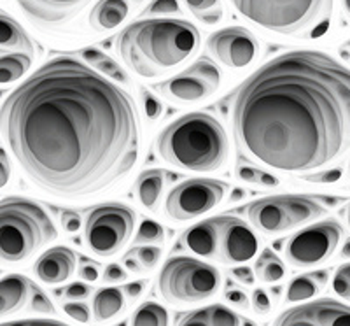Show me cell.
<instances>
[{"label":"cell","instance_id":"c3c4849f","mask_svg":"<svg viewBox=\"0 0 350 326\" xmlns=\"http://www.w3.org/2000/svg\"><path fill=\"white\" fill-rule=\"evenodd\" d=\"M148 286V281H135L123 288V294H126L130 300H137L144 293V288Z\"/></svg>","mask_w":350,"mask_h":326},{"label":"cell","instance_id":"2e32d148","mask_svg":"<svg viewBox=\"0 0 350 326\" xmlns=\"http://www.w3.org/2000/svg\"><path fill=\"white\" fill-rule=\"evenodd\" d=\"M21 11L37 25L56 28L67 25L92 0H16Z\"/></svg>","mask_w":350,"mask_h":326},{"label":"cell","instance_id":"ba28073f","mask_svg":"<svg viewBox=\"0 0 350 326\" xmlns=\"http://www.w3.org/2000/svg\"><path fill=\"white\" fill-rule=\"evenodd\" d=\"M221 288L214 265L189 256H174L158 275V291L170 303H196L211 299Z\"/></svg>","mask_w":350,"mask_h":326},{"label":"cell","instance_id":"d590c367","mask_svg":"<svg viewBox=\"0 0 350 326\" xmlns=\"http://www.w3.org/2000/svg\"><path fill=\"white\" fill-rule=\"evenodd\" d=\"M64 310L67 312V316H70L72 319H76L79 323H88L92 319V310L84 302L79 300H70V302L64 303Z\"/></svg>","mask_w":350,"mask_h":326},{"label":"cell","instance_id":"7bdbcfd3","mask_svg":"<svg viewBox=\"0 0 350 326\" xmlns=\"http://www.w3.org/2000/svg\"><path fill=\"white\" fill-rule=\"evenodd\" d=\"M62 227L67 234H76L81 228V216L74 211L62 212Z\"/></svg>","mask_w":350,"mask_h":326},{"label":"cell","instance_id":"83f0119b","mask_svg":"<svg viewBox=\"0 0 350 326\" xmlns=\"http://www.w3.org/2000/svg\"><path fill=\"white\" fill-rule=\"evenodd\" d=\"M189 11L205 25H215L223 20L224 11L221 0H184Z\"/></svg>","mask_w":350,"mask_h":326},{"label":"cell","instance_id":"30bf717a","mask_svg":"<svg viewBox=\"0 0 350 326\" xmlns=\"http://www.w3.org/2000/svg\"><path fill=\"white\" fill-rule=\"evenodd\" d=\"M137 216L123 203H104L90 212L84 225V246L100 258L118 255L135 231Z\"/></svg>","mask_w":350,"mask_h":326},{"label":"cell","instance_id":"8992f818","mask_svg":"<svg viewBox=\"0 0 350 326\" xmlns=\"http://www.w3.org/2000/svg\"><path fill=\"white\" fill-rule=\"evenodd\" d=\"M183 244L195 255L223 265L249 262L259 249V240L251 227L226 214L203 219L184 231Z\"/></svg>","mask_w":350,"mask_h":326},{"label":"cell","instance_id":"7a4b0ae2","mask_svg":"<svg viewBox=\"0 0 350 326\" xmlns=\"http://www.w3.org/2000/svg\"><path fill=\"white\" fill-rule=\"evenodd\" d=\"M350 74L323 51H289L249 76L233 103L237 146L282 172L334 162L349 144Z\"/></svg>","mask_w":350,"mask_h":326},{"label":"cell","instance_id":"4fadbf2b","mask_svg":"<svg viewBox=\"0 0 350 326\" xmlns=\"http://www.w3.org/2000/svg\"><path fill=\"white\" fill-rule=\"evenodd\" d=\"M221 86V72L207 56H202L184 72L163 83L156 84V90L175 102H196L214 95Z\"/></svg>","mask_w":350,"mask_h":326},{"label":"cell","instance_id":"9f6ffc18","mask_svg":"<svg viewBox=\"0 0 350 326\" xmlns=\"http://www.w3.org/2000/svg\"><path fill=\"white\" fill-rule=\"evenodd\" d=\"M0 55H2V51H0Z\"/></svg>","mask_w":350,"mask_h":326},{"label":"cell","instance_id":"9c48e42d","mask_svg":"<svg viewBox=\"0 0 350 326\" xmlns=\"http://www.w3.org/2000/svg\"><path fill=\"white\" fill-rule=\"evenodd\" d=\"M326 214L323 199L306 195H275L259 199L247 207L252 227L267 235L295 230Z\"/></svg>","mask_w":350,"mask_h":326},{"label":"cell","instance_id":"d6a6232c","mask_svg":"<svg viewBox=\"0 0 350 326\" xmlns=\"http://www.w3.org/2000/svg\"><path fill=\"white\" fill-rule=\"evenodd\" d=\"M95 67L98 68L100 72H104L105 76L112 77V79H116V81H120L121 84H128V76L124 74L123 68L116 64L112 58H109L107 55L102 56V58H100V60L95 64Z\"/></svg>","mask_w":350,"mask_h":326},{"label":"cell","instance_id":"ab89813d","mask_svg":"<svg viewBox=\"0 0 350 326\" xmlns=\"http://www.w3.org/2000/svg\"><path fill=\"white\" fill-rule=\"evenodd\" d=\"M93 288L84 283H74L65 288V299L68 300H84L92 294Z\"/></svg>","mask_w":350,"mask_h":326},{"label":"cell","instance_id":"52a82bcc","mask_svg":"<svg viewBox=\"0 0 350 326\" xmlns=\"http://www.w3.org/2000/svg\"><path fill=\"white\" fill-rule=\"evenodd\" d=\"M233 8L265 30L280 36H299L326 25L333 0H230Z\"/></svg>","mask_w":350,"mask_h":326},{"label":"cell","instance_id":"f5cc1de1","mask_svg":"<svg viewBox=\"0 0 350 326\" xmlns=\"http://www.w3.org/2000/svg\"><path fill=\"white\" fill-rule=\"evenodd\" d=\"M280 291H282V288H279V286H275L273 290H271V294H273V299L277 300L279 299V294H280Z\"/></svg>","mask_w":350,"mask_h":326},{"label":"cell","instance_id":"8d00e7d4","mask_svg":"<svg viewBox=\"0 0 350 326\" xmlns=\"http://www.w3.org/2000/svg\"><path fill=\"white\" fill-rule=\"evenodd\" d=\"M342 168H333V171H326V172H317V174H306L303 175V179L308 181V183H321V184H327V183H336V181L342 177Z\"/></svg>","mask_w":350,"mask_h":326},{"label":"cell","instance_id":"277c9868","mask_svg":"<svg viewBox=\"0 0 350 326\" xmlns=\"http://www.w3.org/2000/svg\"><path fill=\"white\" fill-rule=\"evenodd\" d=\"M156 147L165 162L189 172L219 171L230 151L223 125L205 112H189L168 125Z\"/></svg>","mask_w":350,"mask_h":326},{"label":"cell","instance_id":"3957f363","mask_svg":"<svg viewBox=\"0 0 350 326\" xmlns=\"http://www.w3.org/2000/svg\"><path fill=\"white\" fill-rule=\"evenodd\" d=\"M200 46L198 28L186 20L152 18L128 25L118 53L139 76L154 79L191 58Z\"/></svg>","mask_w":350,"mask_h":326},{"label":"cell","instance_id":"d6986e66","mask_svg":"<svg viewBox=\"0 0 350 326\" xmlns=\"http://www.w3.org/2000/svg\"><path fill=\"white\" fill-rule=\"evenodd\" d=\"M130 4L126 0H98L90 14V25L96 32H109L126 20Z\"/></svg>","mask_w":350,"mask_h":326},{"label":"cell","instance_id":"ac0fdd59","mask_svg":"<svg viewBox=\"0 0 350 326\" xmlns=\"http://www.w3.org/2000/svg\"><path fill=\"white\" fill-rule=\"evenodd\" d=\"M32 283L25 275L11 274L0 279V318L14 314L27 305Z\"/></svg>","mask_w":350,"mask_h":326},{"label":"cell","instance_id":"5bb4252c","mask_svg":"<svg viewBox=\"0 0 350 326\" xmlns=\"http://www.w3.org/2000/svg\"><path fill=\"white\" fill-rule=\"evenodd\" d=\"M207 48L226 67L243 68L254 62L258 40L247 28L230 27L212 34L207 40Z\"/></svg>","mask_w":350,"mask_h":326},{"label":"cell","instance_id":"4316f807","mask_svg":"<svg viewBox=\"0 0 350 326\" xmlns=\"http://www.w3.org/2000/svg\"><path fill=\"white\" fill-rule=\"evenodd\" d=\"M131 326H168V312L154 302H146L133 312Z\"/></svg>","mask_w":350,"mask_h":326},{"label":"cell","instance_id":"e575fe53","mask_svg":"<svg viewBox=\"0 0 350 326\" xmlns=\"http://www.w3.org/2000/svg\"><path fill=\"white\" fill-rule=\"evenodd\" d=\"M140 95H142V103H144V111H146V114H148V118L151 121H156L159 118V116L163 114V105H161V102H159L158 99H156L154 95H152L151 92H148V90H140Z\"/></svg>","mask_w":350,"mask_h":326},{"label":"cell","instance_id":"f1b7e54d","mask_svg":"<svg viewBox=\"0 0 350 326\" xmlns=\"http://www.w3.org/2000/svg\"><path fill=\"white\" fill-rule=\"evenodd\" d=\"M135 244H151V246H163L165 244V230L163 227L151 219H144L140 223L139 231L135 235Z\"/></svg>","mask_w":350,"mask_h":326},{"label":"cell","instance_id":"ffe728a7","mask_svg":"<svg viewBox=\"0 0 350 326\" xmlns=\"http://www.w3.org/2000/svg\"><path fill=\"white\" fill-rule=\"evenodd\" d=\"M175 326H240V318L224 305H208L184 314Z\"/></svg>","mask_w":350,"mask_h":326},{"label":"cell","instance_id":"44dd1931","mask_svg":"<svg viewBox=\"0 0 350 326\" xmlns=\"http://www.w3.org/2000/svg\"><path fill=\"white\" fill-rule=\"evenodd\" d=\"M165 188V177L163 172L158 171V168H151V171H146L137 177L135 186V197L140 203H142L148 211L156 212L158 211L159 200H161V193H163Z\"/></svg>","mask_w":350,"mask_h":326},{"label":"cell","instance_id":"836d02e7","mask_svg":"<svg viewBox=\"0 0 350 326\" xmlns=\"http://www.w3.org/2000/svg\"><path fill=\"white\" fill-rule=\"evenodd\" d=\"M30 294H32V299H30V309H32L33 312H39V314H55V305H53L51 300L46 297L44 291H40L39 288L32 284Z\"/></svg>","mask_w":350,"mask_h":326},{"label":"cell","instance_id":"e0dca14e","mask_svg":"<svg viewBox=\"0 0 350 326\" xmlns=\"http://www.w3.org/2000/svg\"><path fill=\"white\" fill-rule=\"evenodd\" d=\"M76 253L65 246L48 249L37 260L36 274L46 284H60L70 279L76 272Z\"/></svg>","mask_w":350,"mask_h":326},{"label":"cell","instance_id":"816d5d0a","mask_svg":"<svg viewBox=\"0 0 350 326\" xmlns=\"http://www.w3.org/2000/svg\"><path fill=\"white\" fill-rule=\"evenodd\" d=\"M243 195H245V193H243V190H240V188H237L235 193L231 195V202H235V200H240Z\"/></svg>","mask_w":350,"mask_h":326},{"label":"cell","instance_id":"681fc988","mask_svg":"<svg viewBox=\"0 0 350 326\" xmlns=\"http://www.w3.org/2000/svg\"><path fill=\"white\" fill-rule=\"evenodd\" d=\"M79 55L88 65H95L96 62H98L100 58L105 55V53H102L100 49H96V48H84V49H81Z\"/></svg>","mask_w":350,"mask_h":326},{"label":"cell","instance_id":"f35d334b","mask_svg":"<svg viewBox=\"0 0 350 326\" xmlns=\"http://www.w3.org/2000/svg\"><path fill=\"white\" fill-rule=\"evenodd\" d=\"M179 12V2L177 0H152L148 8V14H170Z\"/></svg>","mask_w":350,"mask_h":326},{"label":"cell","instance_id":"74e56055","mask_svg":"<svg viewBox=\"0 0 350 326\" xmlns=\"http://www.w3.org/2000/svg\"><path fill=\"white\" fill-rule=\"evenodd\" d=\"M252 307H254L256 314L259 316H267L268 312L271 310V302L270 299H268L267 291L261 290V288H258V290H254V293H252Z\"/></svg>","mask_w":350,"mask_h":326},{"label":"cell","instance_id":"484cf974","mask_svg":"<svg viewBox=\"0 0 350 326\" xmlns=\"http://www.w3.org/2000/svg\"><path fill=\"white\" fill-rule=\"evenodd\" d=\"M254 272V277H258L262 283H277L286 275V265L273 251L265 249L256 260Z\"/></svg>","mask_w":350,"mask_h":326},{"label":"cell","instance_id":"d4e9b609","mask_svg":"<svg viewBox=\"0 0 350 326\" xmlns=\"http://www.w3.org/2000/svg\"><path fill=\"white\" fill-rule=\"evenodd\" d=\"M32 65V56L28 53H9L0 55V84H9L21 79Z\"/></svg>","mask_w":350,"mask_h":326},{"label":"cell","instance_id":"f6af8a7d","mask_svg":"<svg viewBox=\"0 0 350 326\" xmlns=\"http://www.w3.org/2000/svg\"><path fill=\"white\" fill-rule=\"evenodd\" d=\"M104 279L107 283H121V281L126 279V271L118 263H111L104 271Z\"/></svg>","mask_w":350,"mask_h":326},{"label":"cell","instance_id":"f546056e","mask_svg":"<svg viewBox=\"0 0 350 326\" xmlns=\"http://www.w3.org/2000/svg\"><path fill=\"white\" fill-rule=\"evenodd\" d=\"M237 175H239V179L245 181V183L251 184H261V186H279L280 181L277 175L268 174L265 171H259L256 167H249V165H239L237 167Z\"/></svg>","mask_w":350,"mask_h":326},{"label":"cell","instance_id":"1f68e13d","mask_svg":"<svg viewBox=\"0 0 350 326\" xmlns=\"http://www.w3.org/2000/svg\"><path fill=\"white\" fill-rule=\"evenodd\" d=\"M333 290L334 293L340 294L343 300L350 299V266L349 263H343L338 266V271L333 277Z\"/></svg>","mask_w":350,"mask_h":326},{"label":"cell","instance_id":"ee69618b","mask_svg":"<svg viewBox=\"0 0 350 326\" xmlns=\"http://www.w3.org/2000/svg\"><path fill=\"white\" fill-rule=\"evenodd\" d=\"M0 326H68L65 323L55 321V319H23V321L2 323Z\"/></svg>","mask_w":350,"mask_h":326},{"label":"cell","instance_id":"cb8c5ba5","mask_svg":"<svg viewBox=\"0 0 350 326\" xmlns=\"http://www.w3.org/2000/svg\"><path fill=\"white\" fill-rule=\"evenodd\" d=\"M5 49H16L30 55V51H33V44L16 21L0 12V51L4 53Z\"/></svg>","mask_w":350,"mask_h":326},{"label":"cell","instance_id":"11a10c76","mask_svg":"<svg viewBox=\"0 0 350 326\" xmlns=\"http://www.w3.org/2000/svg\"><path fill=\"white\" fill-rule=\"evenodd\" d=\"M133 2H142V0H133Z\"/></svg>","mask_w":350,"mask_h":326},{"label":"cell","instance_id":"9a60e30c","mask_svg":"<svg viewBox=\"0 0 350 326\" xmlns=\"http://www.w3.org/2000/svg\"><path fill=\"white\" fill-rule=\"evenodd\" d=\"M273 326H350V310L333 299L315 300L284 310Z\"/></svg>","mask_w":350,"mask_h":326},{"label":"cell","instance_id":"7402d4cb","mask_svg":"<svg viewBox=\"0 0 350 326\" xmlns=\"http://www.w3.org/2000/svg\"><path fill=\"white\" fill-rule=\"evenodd\" d=\"M327 279H329L327 271H315L298 275L287 286L286 300L289 303H298L314 299L315 294H319L324 290V286L327 284Z\"/></svg>","mask_w":350,"mask_h":326},{"label":"cell","instance_id":"7c38bea8","mask_svg":"<svg viewBox=\"0 0 350 326\" xmlns=\"http://www.w3.org/2000/svg\"><path fill=\"white\" fill-rule=\"evenodd\" d=\"M226 191L223 181L187 179L168 193L165 211L168 218L179 223L193 221L223 202Z\"/></svg>","mask_w":350,"mask_h":326},{"label":"cell","instance_id":"8fae6325","mask_svg":"<svg viewBox=\"0 0 350 326\" xmlns=\"http://www.w3.org/2000/svg\"><path fill=\"white\" fill-rule=\"evenodd\" d=\"M343 228L338 221L327 219L298 231L287 240L284 255L295 268H308L331 258L342 240Z\"/></svg>","mask_w":350,"mask_h":326},{"label":"cell","instance_id":"f907efd6","mask_svg":"<svg viewBox=\"0 0 350 326\" xmlns=\"http://www.w3.org/2000/svg\"><path fill=\"white\" fill-rule=\"evenodd\" d=\"M124 265H126V268L130 272H135V274L142 272V266L139 265V262L135 260V256L131 255V251L126 255V258H124Z\"/></svg>","mask_w":350,"mask_h":326},{"label":"cell","instance_id":"603a6c76","mask_svg":"<svg viewBox=\"0 0 350 326\" xmlns=\"http://www.w3.org/2000/svg\"><path fill=\"white\" fill-rule=\"evenodd\" d=\"M126 309V299L120 288H102L93 297V316L98 323L120 318Z\"/></svg>","mask_w":350,"mask_h":326},{"label":"cell","instance_id":"4dcf8cb0","mask_svg":"<svg viewBox=\"0 0 350 326\" xmlns=\"http://www.w3.org/2000/svg\"><path fill=\"white\" fill-rule=\"evenodd\" d=\"M131 255L135 256V260L139 262V265L146 271H152L156 265H158L159 258H161V247L159 246H151V244H144L139 246L137 249L131 251Z\"/></svg>","mask_w":350,"mask_h":326},{"label":"cell","instance_id":"6da1fadb","mask_svg":"<svg viewBox=\"0 0 350 326\" xmlns=\"http://www.w3.org/2000/svg\"><path fill=\"white\" fill-rule=\"evenodd\" d=\"M0 131L30 181L64 199L114 186L140 153L135 102L70 55L51 58L9 93Z\"/></svg>","mask_w":350,"mask_h":326},{"label":"cell","instance_id":"b9f144b4","mask_svg":"<svg viewBox=\"0 0 350 326\" xmlns=\"http://www.w3.org/2000/svg\"><path fill=\"white\" fill-rule=\"evenodd\" d=\"M226 300L231 303V305L239 307V309H243L247 310L249 307H251V303H249V299H247V294L243 293L242 290H239V288H230V290H226Z\"/></svg>","mask_w":350,"mask_h":326},{"label":"cell","instance_id":"7dc6e473","mask_svg":"<svg viewBox=\"0 0 350 326\" xmlns=\"http://www.w3.org/2000/svg\"><path fill=\"white\" fill-rule=\"evenodd\" d=\"M231 274H233V277H235L239 283L245 284V286H252V284H254V281H256L254 272H252L251 268H249V266H245V265L233 268V272H231Z\"/></svg>","mask_w":350,"mask_h":326},{"label":"cell","instance_id":"60d3db41","mask_svg":"<svg viewBox=\"0 0 350 326\" xmlns=\"http://www.w3.org/2000/svg\"><path fill=\"white\" fill-rule=\"evenodd\" d=\"M79 275L84 281H90V283H95L96 279L100 277V266L96 263L90 262V260L83 258L79 265Z\"/></svg>","mask_w":350,"mask_h":326},{"label":"cell","instance_id":"db71d44e","mask_svg":"<svg viewBox=\"0 0 350 326\" xmlns=\"http://www.w3.org/2000/svg\"><path fill=\"white\" fill-rule=\"evenodd\" d=\"M242 326H256V325L252 321H249V319H245V321L242 323Z\"/></svg>","mask_w":350,"mask_h":326},{"label":"cell","instance_id":"bcb514c9","mask_svg":"<svg viewBox=\"0 0 350 326\" xmlns=\"http://www.w3.org/2000/svg\"><path fill=\"white\" fill-rule=\"evenodd\" d=\"M11 179V163H9L8 153L0 147V188L8 186Z\"/></svg>","mask_w":350,"mask_h":326},{"label":"cell","instance_id":"5b68a950","mask_svg":"<svg viewBox=\"0 0 350 326\" xmlns=\"http://www.w3.org/2000/svg\"><path fill=\"white\" fill-rule=\"evenodd\" d=\"M58 237L42 207L23 197L0 200V262L20 263Z\"/></svg>","mask_w":350,"mask_h":326}]
</instances>
